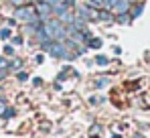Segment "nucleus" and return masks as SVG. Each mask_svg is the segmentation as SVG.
Masks as SVG:
<instances>
[{"label": "nucleus", "mask_w": 150, "mask_h": 138, "mask_svg": "<svg viewBox=\"0 0 150 138\" xmlns=\"http://www.w3.org/2000/svg\"><path fill=\"white\" fill-rule=\"evenodd\" d=\"M43 28H45V33H47V37H49L51 41H61V39H65V26L63 23L59 21V18H47V21H43Z\"/></svg>", "instance_id": "1"}, {"label": "nucleus", "mask_w": 150, "mask_h": 138, "mask_svg": "<svg viewBox=\"0 0 150 138\" xmlns=\"http://www.w3.org/2000/svg\"><path fill=\"white\" fill-rule=\"evenodd\" d=\"M39 14H37V10H35V6H18L16 10H14V18H18V21H25V23H30L33 18H37Z\"/></svg>", "instance_id": "2"}, {"label": "nucleus", "mask_w": 150, "mask_h": 138, "mask_svg": "<svg viewBox=\"0 0 150 138\" xmlns=\"http://www.w3.org/2000/svg\"><path fill=\"white\" fill-rule=\"evenodd\" d=\"M43 49H45L47 53H51L53 57H63V55L67 53V47L63 45L61 41H51V43L45 41V43H43Z\"/></svg>", "instance_id": "3"}, {"label": "nucleus", "mask_w": 150, "mask_h": 138, "mask_svg": "<svg viewBox=\"0 0 150 138\" xmlns=\"http://www.w3.org/2000/svg\"><path fill=\"white\" fill-rule=\"evenodd\" d=\"M77 16L85 18V21H98V8H91V6H77Z\"/></svg>", "instance_id": "4"}, {"label": "nucleus", "mask_w": 150, "mask_h": 138, "mask_svg": "<svg viewBox=\"0 0 150 138\" xmlns=\"http://www.w3.org/2000/svg\"><path fill=\"white\" fill-rule=\"evenodd\" d=\"M35 10H37V14H39L41 21H47L51 16V4H47L45 0H39L37 6H35Z\"/></svg>", "instance_id": "5"}, {"label": "nucleus", "mask_w": 150, "mask_h": 138, "mask_svg": "<svg viewBox=\"0 0 150 138\" xmlns=\"http://www.w3.org/2000/svg\"><path fill=\"white\" fill-rule=\"evenodd\" d=\"M130 0H118L116 4H114V8H112V12L114 14H122V12H130Z\"/></svg>", "instance_id": "6"}, {"label": "nucleus", "mask_w": 150, "mask_h": 138, "mask_svg": "<svg viewBox=\"0 0 150 138\" xmlns=\"http://www.w3.org/2000/svg\"><path fill=\"white\" fill-rule=\"evenodd\" d=\"M59 21H61L63 24H71V23L75 21V16L71 14V12H69V8H65V10L59 14Z\"/></svg>", "instance_id": "7"}, {"label": "nucleus", "mask_w": 150, "mask_h": 138, "mask_svg": "<svg viewBox=\"0 0 150 138\" xmlns=\"http://www.w3.org/2000/svg\"><path fill=\"white\" fill-rule=\"evenodd\" d=\"M35 35H37V41H39V43H45V41H49V37H47V33H45L43 24H39V26L35 28Z\"/></svg>", "instance_id": "8"}, {"label": "nucleus", "mask_w": 150, "mask_h": 138, "mask_svg": "<svg viewBox=\"0 0 150 138\" xmlns=\"http://www.w3.org/2000/svg\"><path fill=\"white\" fill-rule=\"evenodd\" d=\"M116 18H118V23H120V24H130V21H132L130 12H122V14H116Z\"/></svg>", "instance_id": "9"}, {"label": "nucleus", "mask_w": 150, "mask_h": 138, "mask_svg": "<svg viewBox=\"0 0 150 138\" xmlns=\"http://www.w3.org/2000/svg\"><path fill=\"white\" fill-rule=\"evenodd\" d=\"M85 4L87 6H91V8H103V0H85Z\"/></svg>", "instance_id": "10"}, {"label": "nucleus", "mask_w": 150, "mask_h": 138, "mask_svg": "<svg viewBox=\"0 0 150 138\" xmlns=\"http://www.w3.org/2000/svg\"><path fill=\"white\" fill-rule=\"evenodd\" d=\"M108 83H110V79H108V77H101V79H96V81H93V87L100 90V87H105Z\"/></svg>", "instance_id": "11"}, {"label": "nucleus", "mask_w": 150, "mask_h": 138, "mask_svg": "<svg viewBox=\"0 0 150 138\" xmlns=\"http://www.w3.org/2000/svg\"><path fill=\"white\" fill-rule=\"evenodd\" d=\"M45 2L51 4V6H53V4H69V6H73L75 4V0H45Z\"/></svg>", "instance_id": "12"}, {"label": "nucleus", "mask_w": 150, "mask_h": 138, "mask_svg": "<svg viewBox=\"0 0 150 138\" xmlns=\"http://www.w3.org/2000/svg\"><path fill=\"white\" fill-rule=\"evenodd\" d=\"M142 10H144V4H136V8L132 10V14H130V16H132V18H136V16H140V14H142Z\"/></svg>", "instance_id": "13"}, {"label": "nucleus", "mask_w": 150, "mask_h": 138, "mask_svg": "<svg viewBox=\"0 0 150 138\" xmlns=\"http://www.w3.org/2000/svg\"><path fill=\"white\" fill-rule=\"evenodd\" d=\"M89 47L100 49V47H101V39H93V37H91V39H89Z\"/></svg>", "instance_id": "14"}, {"label": "nucleus", "mask_w": 150, "mask_h": 138, "mask_svg": "<svg viewBox=\"0 0 150 138\" xmlns=\"http://www.w3.org/2000/svg\"><path fill=\"white\" fill-rule=\"evenodd\" d=\"M116 2H118V0H103V8H105V10H112Z\"/></svg>", "instance_id": "15"}, {"label": "nucleus", "mask_w": 150, "mask_h": 138, "mask_svg": "<svg viewBox=\"0 0 150 138\" xmlns=\"http://www.w3.org/2000/svg\"><path fill=\"white\" fill-rule=\"evenodd\" d=\"M0 69H10V63H8L4 57H0Z\"/></svg>", "instance_id": "16"}, {"label": "nucleus", "mask_w": 150, "mask_h": 138, "mask_svg": "<svg viewBox=\"0 0 150 138\" xmlns=\"http://www.w3.org/2000/svg\"><path fill=\"white\" fill-rule=\"evenodd\" d=\"M96 63H98V65H108V59H105V57H100V55H98V57H96Z\"/></svg>", "instance_id": "17"}, {"label": "nucleus", "mask_w": 150, "mask_h": 138, "mask_svg": "<svg viewBox=\"0 0 150 138\" xmlns=\"http://www.w3.org/2000/svg\"><path fill=\"white\" fill-rule=\"evenodd\" d=\"M8 37H10V31L8 28H2L0 31V39H8Z\"/></svg>", "instance_id": "18"}, {"label": "nucleus", "mask_w": 150, "mask_h": 138, "mask_svg": "<svg viewBox=\"0 0 150 138\" xmlns=\"http://www.w3.org/2000/svg\"><path fill=\"white\" fill-rule=\"evenodd\" d=\"M2 116L4 118H12L14 116V110H6V112H2Z\"/></svg>", "instance_id": "19"}, {"label": "nucleus", "mask_w": 150, "mask_h": 138, "mask_svg": "<svg viewBox=\"0 0 150 138\" xmlns=\"http://www.w3.org/2000/svg\"><path fill=\"white\" fill-rule=\"evenodd\" d=\"M12 45H23V39L21 37H12Z\"/></svg>", "instance_id": "20"}, {"label": "nucleus", "mask_w": 150, "mask_h": 138, "mask_svg": "<svg viewBox=\"0 0 150 138\" xmlns=\"http://www.w3.org/2000/svg\"><path fill=\"white\" fill-rule=\"evenodd\" d=\"M10 2H12V6H23L26 0H10Z\"/></svg>", "instance_id": "21"}, {"label": "nucleus", "mask_w": 150, "mask_h": 138, "mask_svg": "<svg viewBox=\"0 0 150 138\" xmlns=\"http://www.w3.org/2000/svg\"><path fill=\"white\" fill-rule=\"evenodd\" d=\"M4 53H6V55H12V53H14V49H12V47L8 45L6 49H4Z\"/></svg>", "instance_id": "22"}, {"label": "nucleus", "mask_w": 150, "mask_h": 138, "mask_svg": "<svg viewBox=\"0 0 150 138\" xmlns=\"http://www.w3.org/2000/svg\"><path fill=\"white\" fill-rule=\"evenodd\" d=\"M4 77H6V71H2V69H0V79H4Z\"/></svg>", "instance_id": "23"}, {"label": "nucleus", "mask_w": 150, "mask_h": 138, "mask_svg": "<svg viewBox=\"0 0 150 138\" xmlns=\"http://www.w3.org/2000/svg\"><path fill=\"white\" fill-rule=\"evenodd\" d=\"M2 112H4V102H0V116H2Z\"/></svg>", "instance_id": "24"}, {"label": "nucleus", "mask_w": 150, "mask_h": 138, "mask_svg": "<svg viewBox=\"0 0 150 138\" xmlns=\"http://www.w3.org/2000/svg\"><path fill=\"white\" fill-rule=\"evenodd\" d=\"M0 90H2V87H0Z\"/></svg>", "instance_id": "25"}]
</instances>
